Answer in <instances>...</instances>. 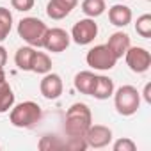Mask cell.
Wrapping results in <instances>:
<instances>
[{
  "label": "cell",
  "instance_id": "obj_13",
  "mask_svg": "<svg viewBox=\"0 0 151 151\" xmlns=\"http://www.w3.org/2000/svg\"><path fill=\"white\" fill-rule=\"evenodd\" d=\"M105 45L110 48V52H112V53L117 57V60H119V59L124 57L126 50L132 46V39H130V36H128L126 32L117 30V32H114V34L109 37V41H107Z\"/></svg>",
  "mask_w": 151,
  "mask_h": 151
},
{
  "label": "cell",
  "instance_id": "obj_2",
  "mask_svg": "<svg viewBox=\"0 0 151 151\" xmlns=\"http://www.w3.org/2000/svg\"><path fill=\"white\" fill-rule=\"evenodd\" d=\"M43 117V110L36 101H22L9 110V121L16 128H32Z\"/></svg>",
  "mask_w": 151,
  "mask_h": 151
},
{
  "label": "cell",
  "instance_id": "obj_3",
  "mask_svg": "<svg viewBox=\"0 0 151 151\" xmlns=\"http://www.w3.org/2000/svg\"><path fill=\"white\" fill-rule=\"evenodd\" d=\"M18 36L29 45V46H34V48H43V39H45V34L48 30L46 23L36 16H27V18H22L18 22Z\"/></svg>",
  "mask_w": 151,
  "mask_h": 151
},
{
  "label": "cell",
  "instance_id": "obj_7",
  "mask_svg": "<svg viewBox=\"0 0 151 151\" xmlns=\"http://www.w3.org/2000/svg\"><path fill=\"white\" fill-rule=\"evenodd\" d=\"M124 60L130 71L137 75H142L151 68V53L147 48H142V46H130L124 53Z\"/></svg>",
  "mask_w": 151,
  "mask_h": 151
},
{
  "label": "cell",
  "instance_id": "obj_21",
  "mask_svg": "<svg viewBox=\"0 0 151 151\" xmlns=\"http://www.w3.org/2000/svg\"><path fill=\"white\" fill-rule=\"evenodd\" d=\"M37 147L41 151H57V149H64V140H60V137L55 135H45L39 139Z\"/></svg>",
  "mask_w": 151,
  "mask_h": 151
},
{
  "label": "cell",
  "instance_id": "obj_18",
  "mask_svg": "<svg viewBox=\"0 0 151 151\" xmlns=\"http://www.w3.org/2000/svg\"><path fill=\"white\" fill-rule=\"evenodd\" d=\"M80 9L86 14V18H98L105 13L107 4L105 0H82Z\"/></svg>",
  "mask_w": 151,
  "mask_h": 151
},
{
  "label": "cell",
  "instance_id": "obj_24",
  "mask_svg": "<svg viewBox=\"0 0 151 151\" xmlns=\"http://www.w3.org/2000/svg\"><path fill=\"white\" fill-rule=\"evenodd\" d=\"M112 149L114 151H135L137 149V144L130 137H121V139H117L112 144Z\"/></svg>",
  "mask_w": 151,
  "mask_h": 151
},
{
  "label": "cell",
  "instance_id": "obj_25",
  "mask_svg": "<svg viewBox=\"0 0 151 151\" xmlns=\"http://www.w3.org/2000/svg\"><path fill=\"white\" fill-rule=\"evenodd\" d=\"M34 2L36 0H11V6H13V9L20 11V13H27L34 7Z\"/></svg>",
  "mask_w": 151,
  "mask_h": 151
},
{
  "label": "cell",
  "instance_id": "obj_27",
  "mask_svg": "<svg viewBox=\"0 0 151 151\" xmlns=\"http://www.w3.org/2000/svg\"><path fill=\"white\" fill-rule=\"evenodd\" d=\"M7 64V50L0 45V68H4Z\"/></svg>",
  "mask_w": 151,
  "mask_h": 151
},
{
  "label": "cell",
  "instance_id": "obj_23",
  "mask_svg": "<svg viewBox=\"0 0 151 151\" xmlns=\"http://www.w3.org/2000/svg\"><path fill=\"white\" fill-rule=\"evenodd\" d=\"M64 147L71 149V151H84V149H87V142L84 137H68L64 140Z\"/></svg>",
  "mask_w": 151,
  "mask_h": 151
},
{
  "label": "cell",
  "instance_id": "obj_1",
  "mask_svg": "<svg viewBox=\"0 0 151 151\" xmlns=\"http://www.w3.org/2000/svg\"><path fill=\"white\" fill-rule=\"evenodd\" d=\"M93 124V112L86 103H73L66 110L64 132L68 137H84L87 128Z\"/></svg>",
  "mask_w": 151,
  "mask_h": 151
},
{
  "label": "cell",
  "instance_id": "obj_19",
  "mask_svg": "<svg viewBox=\"0 0 151 151\" xmlns=\"http://www.w3.org/2000/svg\"><path fill=\"white\" fill-rule=\"evenodd\" d=\"M30 71L37 73V75H46L52 71V59L48 53L45 52H37L34 53V59H32V66H30Z\"/></svg>",
  "mask_w": 151,
  "mask_h": 151
},
{
  "label": "cell",
  "instance_id": "obj_6",
  "mask_svg": "<svg viewBox=\"0 0 151 151\" xmlns=\"http://www.w3.org/2000/svg\"><path fill=\"white\" fill-rule=\"evenodd\" d=\"M69 37L73 43H77L80 46L91 45L98 37V23L94 22V18H82L73 25Z\"/></svg>",
  "mask_w": 151,
  "mask_h": 151
},
{
  "label": "cell",
  "instance_id": "obj_20",
  "mask_svg": "<svg viewBox=\"0 0 151 151\" xmlns=\"http://www.w3.org/2000/svg\"><path fill=\"white\" fill-rule=\"evenodd\" d=\"M13 29V14L7 7H0V43L6 41Z\"/></svg>",
  "mask_w": 151,
  "mask_h": 151
},
{
  "label": "cell",
  "instance_id": "obj_14",
  "mask_svg": "<svg viewBox=\"0 0 151 151\" xmlns=\"http://www.w3.org/2000/svg\"><path fill=\"white\" fill-rule=\"evenodd\" d=\"M116 91V86H114V80L107 75H96V84H94V89H93V98L103 101V100H109L112 98Z\"/></svg>",
  "mask_w": 151,
  "mask_h": 151
},
{
  "label": "cell",
  "instance_id": "obj_29",
  "mask_svg": "<svg viewBox=\"0 0 151 151\" xmlns=\"http://www.w3.org/2000/svg\"><path fill=\"white\" fill-rule=\"evenodd\" d=\"M146 2H151V0H146Z\"/></svg>",
  "mask_w": 151,
  "mask_h": 151
},
{
  "label": "cell",
  "instance_id": "obj_16",
  "mask_svg": "<svg viewBox=\"0 0 151 151\" xmlns=\"http://www.w3.org/2000/svg\"><path fill=\"white\" fill-rule=\"evenodd\" d=\"M34 53H36V48L34 46H20L14 53V64L18 69L22 71H30V66H32V59H34Z\"/></svg>",
  "mask_w": 151,
  "mask_h": 151
},
{
  "label": "cell",
  "instance_id": "obj_9",
  "mask_svg": "<svg viewBox=\"0 0 151 151\" xmlns=\"http://www.w3.org/2000/svg\"><path fill=\"white\" fill-rule=\"evenodd\" d=\"M87 147L93 149H103L112 142V130L105 124H91L84 135Z\"/></svg>",
  "mask_w": 151,
  "mask_h": 151
},
{
  "label": "cell",
  "instance_id": "obj_30",
  "mask_svg": "<svg viewBox=\"0 0 151 151\" xmlns=\"http://www.w3.org/2000/svg\"><path fill=\"white\" fill-rule=\"evenodd\" d=\"M0 149H2V146H0Z\"/></svg>",
  "mask_w": 151,
  "mask_h": 151
},
{
  "label": "cell",
  "instance_id": "obj_28",
  "mask_svg": "<svg viewBox=\"0 0 151 151\" xmlns=\"http://www.w3.org/2000/svg\"><path fill=\"white\" fill-rule=\"evenodd\" d=\"M6 77V71H4V68H0V78H4Z\"/></svg>",
  "mask_w": 151,
  "mask_h": 151
},
{
  "label": "cell",
  "instance_id": "obj_26",
  "mask_svg": "<svg viewBox=\"0 0 151 151\" xmlns=\"http://www.w3.org/2000/svg\"><path fill=\"white\" fill-rule=\"evenodd\" d=\"M140 98H142L146 103H151V84H149V82L144 86V91L140 93Z\"/></svg>",
  "mask_w": 151,
  "mask_h": 151
},
{
  "label": "cell",
  "instance_id": "obj_10",
  "mask_svg": "<svg viewBox=\"0 0 151 151\" xmlns=\"http://www.w3.org/2000/svg\"><path fill=\"white\" fill-rule=\"evenodd\" d=\"M39 91L46 100H57L60 98L62 91H64V82L60 78V75L50 71L46 75H43V78L39 82Z\"/></svg>",
  "mask_w": 151,
  "mask_h": 151
},
{
  "label": "cell",
  "instance_id": "obj_11",
  "mask_svg": "<svg viewBox=\"0 0 151 151\" xmlns=\"http://www.w3.org/2000/svg\"><path fill=\"white\" fill-rule=\"evenodd\" d=\"M78 6V0H48L46 14L52 20H64L75 7Z\"/></svg>",
  "mask_w": 151,
  "mask_h": 151
},
{
  "label": "cell",
  "instance_id": "obj_15",
  "mask_svg": "<svg viewBox=\"0 0 151 151\" xmlns=\"http://www.w3.org/2000/svg\"><path fill=\"white\" fill-rule=\"evenodd\" d=\"M94 84H96V73L86 69V71H78L73 78V86L80 94H87L91 96L93 94V89H94Z\"/></svg>",
  "mask_w": 151,
  "mask_h": 151
},
{
  "label": "cell",
  "instance_id": "obj_22",
  "mask_svg": "<svg viewBox=\"0 0 151 151\" xmlns=\"http://www.w3.org/2000/svg\"><path fill=\"white\" fill-rule=\"evenodd\" d=\"M135 32L144 37V39H149L151 37V14H140L135 22Z\"/></svg>",
  "mask_w": 151,
  "mask_h": 151
},
{
  "label": "cell",
  "instance_id": "obj_12",
  "mask_svg": "<svg viewBox=\"0 0 151 151\" xmlns=\"http://www.w3.org/2000/svg\"><path fill=\"white\" fill-rule=\"evenodd\" d=\"M132 18H133V13L124 4H114L109 9V22L117 29H124L126 25H130Z\"/></svg>",
  "mask_w": 151,
  "mask_h": 151
},
{
  "label": "cell",
  "instance_id": "obj_8",
  "mask_svg": "<svg viewBox=\"0 0 151 151\" xmlns=\"http://www.w3.org/2000/svg\"><path fill=\"white\" fill-rule=\"evenodd\" d=\"M69 43H71L69 34L60 27H53L46 30L45 39H43V48L52 53H60L69 46Z\"/></svg>",
  "mask_w": 151,
  "mask_h": 151
},
{
  "label": "cell",
  "instance_id": "obj_4",
  "mask_svg": "<svg viewBox=\"0 0 151 151\" xmlns=\"http://www.w3.org/2000/svg\"><path fill=\"white\" fill-rule=\"evenodd\" d=\"M114 107L117 110L119 116L130 117L133 114H137V110L140 109V93L137 91V87L133 86H121L114 91Z\"/></svg>",
  "mask_w": 151,
  "mask_h": 151
},
{
  "label": "cell",
  "instance_id": "obj_17",
  "mask_svg": "<svg viewBox=\"0 0 151 151\" xmlns=\"http://www.w3.org/2000/svg\"><path fill=\"white\" fill-rule=\"evenodd\" d=\"M13 105H14V93L4 77V78H0V114L9 112Z\"/></svg>",
  "mask_w": 151,
  "mask_h": 151
},
{
  "label": "cell",
  "instance_id": "obj_5",
  "mask_svg": "<svg viewBox=\"0 0 151 151\" xmlns=\"http://www.w3.org/2000/svg\"><path fill=\"white\" fill-rule=\"evenodd\" d=\"M86 62L94 71H110L116 66L117 57L110 52V48L107 45H96L87 52Z\"/></svg>",
  "mask_w": 151,
  "mask_h": 151
}]
</instances>
